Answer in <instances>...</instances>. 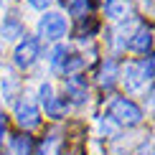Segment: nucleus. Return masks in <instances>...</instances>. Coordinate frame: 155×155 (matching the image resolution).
I'll list each match as a JSON object with an SVG mask.
<instances>
[{"label":"nucleus","mask_w":155,"mask_h":155,"mask_svg":"<svg viewBox=\"0 0 155 155\" xmlns=\"http://www.w3.org/2000/svg\"><path fill=\"white\" fill-rule=\"evenodd\" d=\"M66 59V46H56L54 51H51V64H54V69H61V61Z\"/></svg>","instance_id":"ddd939ff"},{"label":"nucleus","mask_w":155,"mask_h":155,"mask_svg":"<svg viewBox=\"0 0 155 155\" xmlns=\"http://www.w3.org/2000/svg\"><path fill=\"white\" fill-rule=\"evenodd\" d=\"M107 117L114 122V125H120V127H132V125H137L140 120H143V112H140V107L135 104V102L130 99H112V104H109L107 109Z\"/></svg>","instance_id":"f03ea898"},{"label":"nucleus","mask_w":155,"mask_h":155,"mask_svg":"<svg viewBox=\"0 0 155 155\" xmlns=\"http://www.w3.org/2000/svg\"><path fill=\"white\" fill-rule=\"evenodd\" d=\"M15 87H18V81L13 79V76H5V79H3V94H5V99H10V97H13Z\"/></svg>","instance_id":"4468645a"},{"label":"nucleus","mask_w":155,"mask_h":155,"mask_svg":"<svg viewBox=\"0 0 155 155\" xmlns=\"http://www.w3.org/2000/svg\"><path fill=\"white\" fill-rule=\"evenodd\" d=\"M153 43V36H150V28H140L137 33H135V38L130 41V48L135 51H147Z\"/></svg>","instance_id":"9b49d317"},{"label":"nucleus","mask_w":155,"mask_h":155,"mask_svg":"<svg viewBox=\"0 0 155 155\" xmlns=\"http://www.w3.org/2000/svg\"><path fill=\"white\" fill-rule=\"evenodd\" d=\"M61 145H64V137L59 132H51L48 137L41 143V147H38L36 155H59L61 153Z\"/></svg>","instance_id":"6e6552de"},{"label":"nucleus","mask_w":155,"mask_h":155,"mask_svg":"<svg viewBox=\"0 0 155 155\" xmlns=\"http://www.w3.org/2000/svg\"><path fill=\"white\" fill-rule=\"evenodd\" d=\"M64 92L71 97L74 102H87L89 99V87H87V79L84 76H69L66 84H64Z\"/></svg>","instance_id":"423d86ee"},{"label":"nucleus","mask_w":155,"mask_h":155,"mask_svg":"<svg viewBox=\"0 0 155 155\" xmlns=\"http://www.w3.org/2000/svg\"><path fill=\"white\" fill-rule=\"evenodd\" d=\"M18 36H23V23L18 18H5L3 21V38L5 41H15Z\"/></svg>","instance_id":"9d476101"},{"label":"nucleus","mask_w":155,"mask_h":155,"mask_svg":"<svg viewBox=\"0 0 155 155\" xmlns=\"http://www.w3.org/2000/svg\"><path fill=\"white\" fill-rule=\"evenodd\" d=\"M28 3H31V8H36V10H46V5L51 0H28Z\"/></svg>","instance_id":"f3484780"},{"label":"nucleus","mask_w":155,"mask_h":155,"mask_svg":"<svg viewBox=\"0 0 155 155\" xmlns=\"http://www.w3.org/2000/svg\"><path fill=\"white\" fill-rule=\"evenodd\" d=\"M66 18L61 15V13H46V15L38 21V33L43 38H51V41H56V38H61L66 33Z\"/></svg>","instance_id":"7ed1b4c3"},{"label":"nucleus","mask_w":155,"mask_h":155,"mask_svg":"<svg viewBox=\"0 0 155 155\" xmlns=\"http://www.w3.org/2000/svg\"><path fill=\"white\" fill-rule=\"evenodd\" d=\"M3 135H5V120L0 117V140H3Z\"/></svg>","instance_id":"6ab92c4d"},{"label":"nucleus","mask_w":155,"mask_h":155,"mask_svg":"<svg viewBox=\"0 0 155 155\" xmlns=\"http://www.w3.org/2000/svg\"><path fill=\"white\" fill-rule=\"evenodd\" d=\"M33 150V140L28 135H15L10 140V147H8V155H31Z\"/></svg>","instance_id":"0eeeda50"},{"label":"nucleus","mask_w":155,"mask_h":155,"mask_svg":"<svg viewBox=\"0 0 155 155\" xmlns=\"http://www.w3.org/2000/svg\"><path fill=\"white\" fill-rule=\"evenodd\" d=\"M38 51H41V43H38V38L31 36V38H23V41L18 43L13 59H15V64H18L21 69H28V66H33V64H36Z\"/></svg>","instance_id":"39448f33"},{"label":"nucleus","mask_w":155,"mask_h":155,"mask_svg":"<svg viewBox=\"0 0 155 155\" xmlns=\"http://www.w3.org/2000/svg\"><path fill=\"white\" fill-rule=\"evenodd\" d=\"M114 76H117V64H114V59H107V64L102 66V71H99V84L102 87H112Z\"/></svg>","instance_id":"f8f14e48"},{"label":"nucleus","mask_w":155,"mask_h":155,"mask_svg":"<svg viewBox=\"0 0 155 155\" xmlns=\"http://www.w3.org/2000/svg\"><path fill=\"white\" fill-rule=\"evenodd\" d=\"M15 120H18V125H21V127H25V130L38 127V125H41V114H38L36 102L28 99V97H23V99L15 104Z\"/></svg>","instance_id":"20e7f679"},{"label":"nucleus","mask_w":155,"mask_h":155,"mask_svg":"<svg viewBox=\"0 0 155 155\" xmlns=\"http://www.w3.org/2000/svg\"><path fill=\"white\" fill-rule=\"evenodd\" d=\"M153 150H150V140H147V143H143V147H140V153L137 155H150Z\"/></svg>","instance_id":"a211bd4d"},{"label":"nucleus","mask_w":155,"mask_h":155,"mask_svg":"<svg viewBox=\"0 0 155 155\" xmlns=\"http://www.w3.org/2000/svg\"><path fill=\"white\" fill-rule=\"evenodd\" d=\"M38 97H41V104H46L48 99H54V89H51V84H41V87H38Z\"/></svg>","instance_id":"dca6fc26"},{"label":"nucleus","mask_w":155,"mask_h":155,"mask_svg":"<svg viewBox=\"0 0 155 155\" xmlns=\"http://www.w3.org/2000/svg\"><path fill=\"white\" fill-rule=\"evenodd\" d=\"M153 79V56L147 54V59L137 61V64H127L122 71V87L127 92H140L145 81Z\"/></svg>","instance_id":"f257e3e1"},{"label":"nucleus","mask_w":155,"mask_h":155,"mask_svg":"<svg viewBox=\"0 0 155 155\" xmlns=\"http://www.w3.org/2000/svg\"><path fill=\"white\" fill-rule=\"evenodd\" d=\"M99 127H102V132H104V135H117V130H120V125H114V122L109 120L107 114H104V120H102Z\"/></svg>","instance_id":"2eb2a0df"},{"label":"nucleus","mask_w":155,"mask_h":155,"mask_svg":"<svg viewBox=\"0 0 155 155\" xmlns=\"http://www.w3.org/2000/svg\"><path fill=\"white\" fill-rule=\"evenodd\" d=\"M104 13H107V18L120 21V18H125L127 13H130V5H127V0H107L104 3Z\"/></svg>","instance_id":"1a4fd4ad"}]
</instances>
